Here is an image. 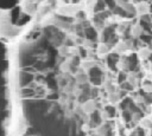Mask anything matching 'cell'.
I'll return each instance as SVG.
<instances>
[{
	"label": "cell",
	"mask_w": 152,
	"mask_h": 136,
	"mask_svg": "<svg viewBox=\"0 0 152 136\" xmlns=\"http://www.w3.org/2000/svg\"><path fill=\"white\" fill-rule=\"evenodd\" d=\"M101 77H102V72L99 67L94 66L89 70V78H90V82L95 85H99L101 83Z\"/></svg>",
	"instance_id": "6da1fadb"
},
{
	"label": "cell",
	"mask_w": 152,
	"mask_h": 136,
	"mask_svg": "<svg viewBox=\"0 0 152 136\" xmlns=\"http://www.w3.org/2000/svg\"><path fill=\"white\" fill-rule=\"evenodd\" d=\"M114 33V26H108L104 27L102 33H101V41L102 43H107L109 40V38L112 37V34Z\"/></svg>",
	"instance_id": "7a4b0ae2"
},
{
	"label": "cell",
	"mask_w": 152,
	"mask_h": 136,
	"mask_svg": "<svg viewBox=\"0 0 152 136\" xmlns=\"http://www.w3.org/2000/svg\"><path fill=\"white\" fill-rule=\"evenodd\" d=\"M118 60H119V56L116 53H110L107 56V64L110 70H116Z\"/></svg>",
	"instance_id": "3957f363"
},
{
	"label": "cell",
	"mask_w": 152,
	"mask_h": 136,
	"mask_svg": "<svg viewBox=\"0 0 152 136\" xmlns=\"http://www.w3.org/2000/svg\"><path fill=\"white\" fill-rule=\"evenodd\" d=\"M84 35L88 40H95L97 37V32L93 27H87V28H84Z\"/></svg>",
	"instance_id": "277c9868"
},
{
	"label": "cell",
	"mask_w": 152,
	"mask_h": 136,
	"mask_svg": "<svg viewBox=\"0 0 152 136\" xmlns=\"http://www.w3.org/2000/svg\"><path fill=\"white\" fill-rule=\"evenodd\" d=\"M138 65V59H137V56L135 54H131L129 57H127V67L128 70L133 71Z\"/></svg>",
	"instance_id": "5b68a950"
},
{
	"label": "cell",
	"mask_w": 152,
	"mask_h": 136,
	"mask_svg": "<svg viewBox=\"0 0 152 136\" xmlns=\"http://www.w3.org/2000/svg\"><path fill=\"white\" fill-rule=\"evenodd\" d=\"M32 79H33V76H32L31 73H26V72H21V73H20V84H21L23 86H25V85H27L28 83H31Z\"/></svg>",
	"instance_id": "8992f818"
},
{
	"label": "cell",
	"mask_w": 152,
	"mask_h": 136,
	"mask_svg": "<svg viewBox=\"0 0 152 136\" xmlns=\"http://www.w3.org/2000/svg\"><path fill=\"white\" fill-rule=\"evenodd\" d=\"M137 11L142 15V14H147L150 12V5L146 2V1H140L138 7H137Z\"/></svg>",
	"instance_id": "52a82bcc"
},
{
	"label": "cell",
	"mask_w": 152,
	"mask_h": 136,
	"mask_svg": "<svg viewBox=\"0 0 152 136\" xmlns=\"http://www.w3.org/2000/svg\"><path fill=\"white\" fill-rule=\"evenodd\" d=\"M106 7H107V5H106L104 0H97L96 4L94 5V12L95 13L103 12V11H106Z\"/></svg>",
	"instance_id": "ba28073f"
},
{
	"label": "cell",
	"mask_w": 152,
	"mask_h": 136,
	"mask_svg": "<svg viewBox=\"0 0 152 136\" xmlns=\"http://www.w3.org/2000/svg\"><path fill=\"white\" fill-rule=\"evenodd\" d=\"M112 13H114V14H116V15H120V17H128L127 11H126L122 6H116V7L112 11Z\"/></svg>",
	"instance_id": "9c48e42d"
},
{
	"label": "cell",
	"mask_w": 152,
	"mask_h": 136,
	"mask_svg": "<svg viewBox=\"0 0 152 136\" xmlns=\"http://www.w3.org/2000/svg\"><path fill=\"white\" fill-rule=\"evenodd\" d=\"M100 121H101V118H100L99 112H97V111H94L93 115H91V123H93V125L100 124Z\"/></svg>",
	"instance_id": "30bf717a"
},
{
	"label": "cell",
	"mask_w": 152,
	"mask_h": 136,
	"mask_svg": "<svg viewBox=\"0 0 152 136\" xmlns=\"http://www.w3.org/2000/svg\"><path fill=\"white\" fill-rule=\"evenodd\" d=\"M104 2H106L107 7H108L110 11H113V9L116 7V1H115V0H104Z\"/></svg>",
	"instance_id": "8fae6325"
},
{
	"label": "cell",
	"mask_w": 152,
	"mask_h": 136,
	"mask_svg": "<svg viewBox=\"0 0 152 136\" xmlns=\"http://www.w3.org/2000/svg\"><path fill=\"white\" fill-rule=\"evenodd\" d=\"M96 14H97V17H99L100 19L104 20V19H107V18L110 15V12H109V11H103V12H100V13H96Z\"/></svg>",
	"instance_id": "7c38bea8"
},
{
	"label": "cell",
	"mask_w": 152,
	"mask_h": 136,
	"mask_svg": "<svg viewBox=\"0 0 152 136\" xmlns=\"http://www.w3.org/2000/svg\"><path fill=\"white\" fill-rule=\"evenodd\" d=\"M106 111H107V114H108L109 117H114L115 116V109H114V106H110V105L106 106Z\"/></svg>",
	"instance_id": "4fadbf2b"
},
{
	"label": "cell",
	"mask_w": 152,
	"mask_h": 136,
	"mask_svg": "<svg viewBox=\"0 0 152 136\" xmlns=\"http://www.w3.org/2000/svg\"><path fill=\"white\" fill-rule=\"evenodd\" d=\"M46 80H48V83H49V86L50 88H56V84H55V79H53V77H52V75H50L49 76V79L46 78Z\"/></svg>",
	"instance_id": "5bb4252c"
},
{
	"label": "cell",
	"mask_w": 152,
	"mask_h": 136,
	"mask_svg": "<svg viewBox=\"0 0 152 136\" xmlns=\"http://www.w3.org/2000/svg\"><path fill=\"white\" fill-rule=\"evenodd\" d=\"M122 116H124V118H125L126 122H129L131 121V114L128 112V110H124L122 111Z\"/></svg>",
	"instance_id": "9a60e30c"
},
{
	"label": "cell",
	"mask_w": 152,
	"mask_h": 136,
	"mask_svg": "<svg viewBox=\"0 0 152 136\" xmlns=\"http://www.w3.org/2000/svg\"><path fill=\"white\" fill-rule=\"evenodd\" d=\"M131 136H144V130L142 129H137L134 132H132Z\"/></svg>",
	"instance_id": "2e32d148"
},
{
	"label": "cell",
	"mask_w": 152,
	"mask_h": 136,
	"mask_svg": "<svg viewBox=\"0 0 152 136\" xmlns=\"http://www.w3.org/2000/svg\"><path fill=\"white\" fill-rule=\"evenodd\" d=\"M31 95H33L32 89H24L23 90V96H31Z\"/></svg>",
	"instance_id": "e0dca14e"
},
{
	"label": "cell",
	"mask_w": 152,
	"mask_h": 136,
	"mask_svg": "<svg viewBox=\"0 0 152 136\" xmlns=\"http://www.w3.org/2000/svg\"><path fill=\"white\" fill-rule=\"evenodd\" d=\"M126 79V75L124 73V72H120L119 73V78H118V82L121 84V83H124V80Z\"/></svg>",
	"instance_id": "ac0fdd59"
},
{
	"label": "cell",
	"mask_w": 152,
	"mask_h": 136,
	"mask_svg": "<svg viewBox=\"0 0 152 136\" xmlns=\"http://www.w3.org/2000/svg\"><path fill=\"white\" fill-rule=\"evenodd\" d=\"M121 88L122 89H128V90H132L133 89V86H131L127 82H124V83H121Z\"/></svg>",
	"instance_id": "d6986e66"
},
{
	"label": "cell",
	"mask_w": 152,
	"mask_h": 136,
	"mask_svg": "<svg viewBox=\"0 0 152 136\" xmlns=\"http://www.w3.org/2000/svg\"><path fill=\"white\" fill-rule=\"evenodd\" d=\"M57 98H58V95L57 93H53V95L48 96V99H57Z\"/></svg>",
	"instance_id": "ffe728a7"
},
{
	"label": "cell",
	"mask_w": 152,
	"mask_h": 136,
	"mask_svg": "<svg viewBox=\"0 0 152 136\" xmlns=\"http://www.w3.org/2000/svg\"><path fill=\"white\" fill-rule=\"evenodd\" d=\"M150 13L152 14V4H150Z\"/></svg>",
	"instance_id": "44dd1931"
}]
</instances>
